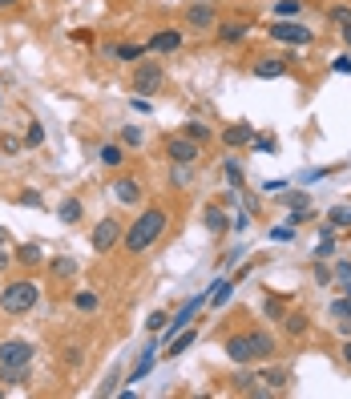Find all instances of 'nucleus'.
Returning a JSON list of instances; mask_svg holds the SVG:
<instances>
[{
	"mask_svg": "<svg viewBox=\"0 0 351 399\" xmlns=\"http://www.w3.org/2000/svg\"><path fill=\"white\" fill-rule=\"evenodd\" d=\"M339 37H343V45H347V53H351V25H347V28H339Z\"/></svg>",
	"mask_w": 351,
	"mask_h": 399,
	"instance_id": "obj_58",
	"label": "nucleus"
},
{
	"mask_svg": "<svg viewBox=\"0 0 351 399\" xmlns=\"http://www.w3.org/2000/svg\"><path fill=\"white\" fill-rule=\"evenodd\" d=\"M230 299H234V278H218V283H210V311H222Z\"/></svg>",
	"mask_w": 351,
	"mask_h": 399,
	"instance_id": "obj_23",
	"label": "nucleus"
},
{
	"mask_svg": "<svg viewBox=\"0 0 351 399\" xmlns=\"http://www.w3.org/2000/svg\"><path fill=\"white\" fill-rule=\"evenodd\" d=\"M247 226H251V210H242L239 218H234V230H247Z\"/></svg>",
	"mask_w": 351,
	"mask_h": 399,
	"instance_id": "obj_56",
	"label": "nucleus"
},
{
	"mask_svg": "<svg viewBox=\"0 0 351 399\" xmlns=\"http://www.w3.org/2000/svg\"><path fill=\"white\" fill-rule=\"evenodd\" d=\"M57 218H61L65 226H77L81 218H85V202L77 198V194H69V198H61V206H57Z\"/></svg>",
	"mask_w": 351,
	"mask_h": 399,
	"instance_id": "obj_18",
	"label": "nucleus"
},
{
	"mask_svg": "<svg viewBox=\"0 0 351 399\" xmlns=\"http://www.w3.org/2000/svg\"><path fill=\"white\" fill-rule=\"evenodd\" d=\"M101 165H105V170H122V165H126V146H122V141H105V146H101Z\"/></svg>",
	"mask_w": 351,
	"mask_h": 399,
	"instance_id": "obj_25",
	"label": "nucleus"
},
{
	"mask_svg": "<svg viewBox=\"0 0 351 399\" xmlns=\"http://www.w3.org/2000/svg\"><path fill=\"white\" fill-rule=\"evenodd\" d=\"M283 206H287V210H303V206H311V194H307V190H287V194H283Z\"/></svg>",
	"mask_w": 351,
	"mask_h": 399,
	"instance_id": "obj_36",
	"label": "nucleus"
},
{
	"mask_svg": "<svg viewBox=\"0 0 351 399\" xmlns=\"http://www.w3.org/2000/svg\"><path fill=\"white\" fill-rule=\"evenodd\" d=\"M202 222H206V230H210L214 238L230 230V218H226V210H222V206H206V214H202Z\"/></svg>",
	"mask_w": 351,
	"mask_h": 399,
	"instance_id": "obj_24",
	"label": "nucleus"
},
{
	"mask_svg": "<svg viewBox=\"0 0 351 399\" xmlns=\"http://www.w3.org/2000/svg\"><path fill=\"white\" fill-rule=\"evenodd\" d=\"M239 258H242V250H230V254H226V258L218 262V266H222V270H226V266H234V262H239Z\"/></svg>",
	"mask_w": 351,
	"mask_h": 399,
	"instance_id": "obj_55",
	"label": "nucleus"
},
{
	"mask_svg": "<svg viewBox=\"0 0 351 399\" xmlns=\"http://www.w3.org/2000/svg\"><path fill=\"white\" fill-rule=\"evenodd\" d=\"M0 395H4V387H0Z\"/></svg>",
	"mask_w": 351,
	"mask_h": 399,
	"instance_id": "obj_61",
	"label": "nucleus"
},
{
	"mask_svg": "<svg viewBox=\"0 0 351 399\" xmlns=\"http://www.w3.org/2000/svg\"><path fill=\"white\" fill-rule=\"evenodd\" d=\"M113 391H117V371H109V379L101 383V395H113Z\"/></svg>",
	"mask_w": 351,
	"mask_h": 399,
	"instance_id": "obj_53",
	"label": "nucleus"
},
{
	"mask_svg": "<svg viewBox=\"0 0 351 399\" xmlns=\"http://www.w3.org/2000/svg\"><path fill=\"white\" fill-rule=\"evenodd\" d=\"M259 379H263V391H275V395L291 391V383H295V375H291L283 363H271V367H263V371H259Z\"/></svg>",
	"mask_w": 351,
	"mask_h": 399,
	"instance_id": "obj_12",
	"label": "nucleus"
},
{
	"mask_svg": "<svg viewBox=\"0 0 351 399\" xmlns=\"http://www.w3.org/2000/svg\"><path fill=\"white\" fill-rule=\"evenodd\" d=\"M259 387H263V379H259V371H251V363L230 375V391H239V395H259Z\"/></svg>",
	"mask_w": 351,
	"mask_h": 399,
	"instance_id": "obj_15",
	"label": "nucleus"
},
{
	"mask_svg": "<svg viewBox=\"0 0 351 399\" xmlns=\"http://www.w3.org/2000/svg\"><path fill=\"white\" fill-rule=\"evenodd\" d=\"M45 270H49L57 283H61V278L69 283V278L77 275V258H69V254H61V258H49V262H45Z\"/></svg>",
	"mask_w": 351,
	"mask_h": 399,
	"instance_id": "obj_26",
	"label": "nucleus"
},
{
	"mask_svg": "<svg viewBox=\"0 0 351 399\" xmlns=\"http://www.w3.org/2000/svg\"><path fill=\"white\" fill-rule=\"evenodd\" d=\"M113 202H122V206H138L141 198H146V186H141V177H117L109 186Z\"/></svg>",
	"mask_w": 351,
	"mask_h": 399,
	"instance_id": "obj_11",
	"label": "nucleus"
},
{
	"mask_svg": "<svg viewBox=\"0 0 351 399\" xmlns=\"http://www.w3.org/2000/svg\"><path fill=\"white\" fill-rule=\"evenodd\" d=\"M81 363H85V351L81 347H65V367H69V371H77Z\"/></svg>",
	"mask_w": 351,
	"mask_h": 399,
	"instance_id": "obj_45",
	"label": "nucleus"
},
{
	"mask_svg": "<svg viewBox=\"0 0 351 399\" xmlns=\"http://www.w3.org/2000/svg\"><path fill=\"white\" fill-rule=\"evenodd\" d=\"M73 311L77 315H97L101 311V295L97 290H89V287L73 290Z\"/></svg>",
	"mask_w": 351,
	"mask_h": 399,
	"instance_id": "obj_21",
	"label": "nucleus"
},
{
	"mask_svg": "<svg viewBox=\"0 0 351 399\" xmlns=\"http://www.w3.org/2000/svg\"><path fill=\"white\" fill-rule=\"evenodd\" d=\"M37 302H40V283L33 275L9 278L0 287V311L4 315H28V311H37Z\"/></svg>",
	"mask_w": 351,
	"mask_h": 399,
	"instance_id": "obj_2",
	"label": "nucleus"
},
{
	"mask_svg": "<svg viewBox=\"0 0 351 399\" xmlns=\"http://www.w3.org/2000/svg\"><path fill=\"white\" fill-rule=\"evenodd\" d=\"M335 226H327L323 222V230H319V242H315V262H323V258H331L335 254Z\"/></svg>",
	"mask_w": 351,
	"mask_h": 399,
	"instance_id": "obj_29",
	"label": "nucleus"
},
{
	"mask_svg": "<svg viewBox=\"0 0 351 399\" xmlns=\"http://www.w3.org/2000/svg\"><path fill=\"white\" fill-rule=\"evenodd\" d=\"M174 170H170V186L174 190H190L194 186V165H182V162H170Z\"/></svg>",
	"mask_w": 351,
	"mask_h": 399,
	"instance_id": "obj_31",
	"label": "nucleus"
},
{
	"mask_svg": "<svg viewBox=\"0 0 351 399\" xmlns=\"http://www.w3.org/2000/svg\"><path fill=\"white\" fill-rule=\"evenodd\" d=\"M254 141V125L251 121H234V125H222V146L226 150H242Z\"/></svg>",
	"mask_w": 351,
	"mask_h": 399,
	"instance_id": "obj_14",
	"label": "nucleus"
},
{
	"mask_svg": "<svg viewBox=\"0 0 351 399\" xmlns=\"http://www.w3.org/2000/svg\"><path fill=\"white\" fill-rule=\"evenodd\" d=\"M153 359H158V339H153L150 347H146V351H141V355H138V363H134V371H129V379H126V383H141V379L150 375Z\"/></svg>",
	"mask_w": 351,
	"mask_h": 399,
	"instance_id": "obj_19",
	"label": "nucleus"
},
{
	"mask_svg": "<svg viewBox=\"0 0 351 399\" xmlns=\"http://www.w3.org/2000/svg\"><path fill=\"white\" fill-rule=\"evenodd\" d=\"M271 242H295V226H275L271 230Z\"/></svg>",
	"mask_w": 351,
	"mask_h": 399,
	"instance_id": "obj_49",
	"label": "nucleus"
},
{
	"mask_svg": "<svg viewBox=\"0 0 351 399\" xmlns=\"http://www.w3.org/2000/svg\"><path fill=\"white\" fill-rule=\"evenodd\" d=\"M21 0H0V13H9V9H16Z\"/></svg>",
	"mask_w": 351,
	"mask_h": 399,
	"instance_id": "obj_59",
	"label": "nucleus"
},
{
	"mask_svg": "<svg viewBox=\"0 0 351 399\" xmlns=\"http://www.w3.org/2000/svg\"><path fill=\"white\" fill-rule=\"evenodd\" d=\"M222 174H226V182H230V190H247V177H242V165L234 162V158H226V162H222Z\"/></svg>",
	"mask_w": 351,
	"mask_h": 399,
	"instance_id": "obj_33",
	"label": "nucleus"
},
{
	"mask_svg": "<svg viewBox=\"0 0 351 399\" xmlns=\"http://www.w3.org/2000/svg\"><path fill=\"white\" fill-rule=\"evenodd\" d=\"M222 351H226V359L234 363V367H247L251 363L254 367V347H251V331H239V335H230L222 343Z\"/></svg>",
	"mask_w": 351,
	"mask_h": 399,
	"instance_id": "obj_10",
	"label": "nucleus"
},
{
	"mask_svg": "<svg viewBox=\"0 0 351 399\" xmlns=\"http://www.w3.org/2000/svg\"><path fill=\"white\" fill-rule=\"evenodd\" d=\"M117 141H122L126 150H138V146H141V129H138V125H122V133H117Z\"/></svg>",
	"mask_w": 351,
	"mask_h": 399,
	"instance_id": "obj_38",
	"label": "nucleus"
},
{
	"mask_svg": "<svg viewBox=\"0 0 351 399\" xmlns=\"http://www.w3.org/2000/svg\"><path fill=\"white\" fill-rule=\"evenodd\" d=\"M166 85V69L158 61H138L134 65V73H129V89L138 93V97H153V93H162Z\"/></svg>",
	"mask_w": 351,
	"mask_h": 399,
	"instance_id": "obj_4",
	"label": "nucleus"
},
{
	"mask_svg": "<svg viewBox=\"0 0 351 399\" xmlns=\"http://www.w3.org/2000/svg\"><path fill=\"white\" fill-rule=\"evenodd\" d=\"M299 9H303V0H275V13L283 16V21H295Z\"/></svg>",
	"mask_w": 351,
	"mask_h": 399,
	"instance_id": "obj_43",
	"label": "nucleus"
},
{
	"mask_svg": "<svg viewBox=\"0 0 351 399\" xmlns=\"http://www.w3.org/2000/svg\"><path fill=\"white\" fill-rule=\"evenodd\" d=\"M327 21L335 28H347L351 25V4H331V9H327Z\"/></svg>",
	"mask_w": 351,
	"mask_h": 399,
	"instance_id": "obj_35",
	"label": "nucleus"
},
{
	"mask_svg": "<svg viewBox=\"0 0 351 399\" xmlns=\"http://www.w3.org/2000/svg\"><path fill=\"white\" fill-rule=\"evenodd\" d=\"M247 33H251V25H247V21H230V25H218V28H214L218 45H239Z\"/></svg>",
	"mask_w": 351,
	"mask_h": 399,
	"instance_id": "obj_22",
	"label": "nucleus"
},
{
	"mask_svg": "<svg viewBox=\"0 0 351 399\" xmlns=\"http://www.w3.org/2000/svg\"><path fill=\"white\" fill-rule=\"evenodd\" d=\"M129 105H134L138 113H153V101H150V97H134Z\"/></svg>",
	"mask_w": 351,
	"mask_h": 399,
	"instance_id": "obj_52",
	"label": "nucleus"
},
{
	"mask_svg": "<svg viewBox=\"0 0 351 399\" xmlns=\"http://www.w3.org/2000/svg\"><path fill=\"white\" fill-rule=\"evenodd\" d=\"M331 73H351V53H339L331 61Z\"/></svg>",
	"mask_w": 351,
	"mask_h": 399,
	"instance_id": "obj_50",
	"label": "nucleus"
},
{
	"mask_svg": "<svg viewBox=\"0 0 351 399\" xmlns=\"http://www.w3.org/2000/svg\"><path fill=\"white\" fill-rule=\"evenodd\" d=\"M251 146H254V150H259V153H275V150H279V141L271 138V133H263V138L254 133V141H251Z\"/></svg>",
	"mask_w": 351,
	"mask_h": 399,
	"instance_id": "obj_48",
	"label": "nucleus"
},
{
	"mask_svg": "<svg viewBox=\"0 0 351 399\" xmlns=\"http://www.w3.org/2000/svg\"><path fill=\"white\" fill-rule=\"evenodd\" d=\"M291 61H295V53H263V57H254L251 73L259 81H279V77H287Z\"/></svg>",
	"mask_w": 351,
	"mask_h": 399,
	"instance_id": "obj_7",
	"label": "nucleus"
},
{
	"mask_svg": "<svg viewBox=\"0 0 351 399\" xmlns=\"http://www.w3.org/2000/svg\"><path fill=\"white\" fill-rule=\"evenodd\" d=\"M13 254H9V250H4V246H0V275H4V270H9V266H13Z\"/></svg>",
	"mask_w": 351,
	"mask_h": 399,
	"instance_id": "obj_54",
	"label": "nucleus"
},
{
	"mask_svg": "<svg viewBox=\"0 0 351 399\" xmlns=\"http://www.w3.org/2000/svg\"><path fill=\"white\" fill-rule=\"evenodd\" d=\"M122 238H126V226L117 222L113 214H105V218L93 222V230H89V246H93V254H113V250L122 246Z\"/></svg>",
	"mask_w": 351,
	"mask_h": 399,
	"instance_id": "obj_3",
	"label": "nucleus"
},
{
	"mask_svg": "<svg viewBox=\"0 0 351 399\" xmlns=\"http://www.w3.org/2000/svg\"><path fill=\"white\" fill-rule=\"evenodd\" d=\"M37 146H45V125L28 121V129H25V150H37Z\"/></svg>",
	"mask_w": 351,
	"mask_h": 399,
	"instance_id": "obj_41",
	"label": "nucleus"
},
{
	"mask_svg": "<svg viewBox=\"0 0 351 399\" xmlns=\"http://www.w3.org/2000/svg\"><path fill=\"white\" fill-rule=\"evenodd\" d=\"M311 218H315V210H311V206H303V210H291V214H287V222L295 226V230H299L303 222H311Z\"/></svg>",
	"mask_w": 351,
	"mask_h": 399,
	"instance_id": "obj_46",
	"label": "nucleus"
},
{
	"mask_svg": "<svg viewBox=\"0 0 351 399\" xmlns=\"http://www.w3.org/2000/svg\"><path fill=\"white\" fill-rule=\"evenodd\" d=\"M182 25L190 33H214L218 28V9H214L210 0H194V4H186V13H182Z\"/></svg>",
	"mask_w": 351,
	"mask_h": 399,
	"instance_id": "obj_6",
	"label": "nucleus"
},
{
	"mask_svg": "<svg viewBox=\"0 0 351 399\" xmlns=\"http://www.w3.org/2000/svg\"><path fill=\"white\" fill-rule=\"evenodd\" d=\"M166 323H170V315H166V311H153L150 319H146V331H150V335H158Z\"/></svg>",
	"mask_w": 351,
	"mask_h": 399,
	"instance_id": "obj_47",
	"label": "nucleus"
},
{
	"mask_svg": "<svg viewBox=\"0 0 351 399\" xmlns=\"http://www.w3.org/2000/svg\"><path fill=\"white\" fill-rule=\"evenodd\" d=\"M16 202H21V206H28V210H40V206H45L40 190H21V194H16Z\"/></svg>",
	"mask_w": 351,
	"mask_h": 399,
	"instance_id": "obj_44",
	"label": "nucleus"
},
{
	"mask_svg": "<svg viewBox=\"0 0 351 399\" xmlns=\"http://www.w3.org/2000/svg\"><path fill=\"white\" fill-rule=\"evenodd\" d=\"M194 339H198V331H194V323H190L186 331H182V335H174V339H170V347H166L162 355H166V359H178L182 351H190V347H194Z\"/></svg>",
	"mask_w": 351,
	"mask_h": 399,
	"instance_id": "obj_27",
	"label": "nucleus"
},
{
	"mask_svg": "<svg viewBox=\"0 0 351 399\" xmlns=\"http://www.w3.org/2000/svg\"><path fill=\"white\" fill-rule=\"evenodd\" d=\"M28 379H33V363H25V367H0V383L28 387Z\"/></svg>",
	"mask_w": 351,
	"mask_h": 399,
	"instance_id": "obj_30",
	"label": "nucleus"
},
{
	"mask_svg": "<svg viewBox=\"0 0 351 399\" xmlns=\"http://www.w3.org/2000/svg\"><path fill=\"white\" fill-rule=\"evenodd\" d=\"M4 242H9V234H4V230H0V246H4Z\"/></svg>",
	"mask_w": 351,
	"mask_h": 399,
	"instance_id": "obj_60",
	"label": "nucleus"
},
{
	"mask_svg": "<svg viewBox=\"0 0 351 399\" xmlns=\"http://www.w3.org/2000/svg\"><path fill=\"white\" fill-rule=\"evenodd\" d=\"M25 150V138H16V133H0V153L4 158H13V153Z\"/></svg>",
	"mask_w": 351,
	"mask_h": 399,
	"instance_id": "obj_39",
	"label": "nucleus"
},
{
	"mask_svg": "<svg viewBox=\"0 0 351 399\" xmlns=\"http://www.w3.org/2000/svg\"><path fill=\"white\" fill-rule=\"evenodd\" d=\"M339 355H343V363H347V367H351V335H347V343L339 347Z\"/></svg>",
	"mask_w": 351,
	"mask_h": 399,
	"instance_id": "obj_57",
	"label": "nucleus"
},
{
	"mask_svg": "<svg viewBox=\"0 0 351 399\" xmlns=\"http://www.w3.org/2000/svg\"><path fill=\"white\" fill-rule=\"evenodd\" d=\"M0 287H4V283H0Z\"/></svg>",
	"mask_w": 351,
	"mask_h": 399,
	"instance_id": "obj_62",
	"label": "nucleus"
},
{
	"mask_svg": "<svg viewBox=\"0 0 351 399\" xmlns=\"http://www.w3.org/2000/svg\"><path fill=\"white\" fill-rule=\"evenodd\" d=\"M266 37L279 40V45H291V49H303V45H311L315 40V33L311 28H303L299 21H283V16H279V21L266 25Z\"/></svg>",
	"mask_w": 351,
	"mask_h": 399,
	"instance_id": "obj_5",
	"label": "nucleus"
},
{
	"mask_svg": "<svg viewBox=\"0 0 351 399\" xmlns=\"http://www.w3.org/2000/svg\"><path fill=\"white\" fill-rule=\"evenodd\" d=\"M37 359V347L28 339H4L0 343V367H25Z\"/></svg>",
	"mask_w": 351,
	"mask_h": 399,
	"instance_id": "obj_8",
	"label": "nucleus"
},
{
	"mask_svg": "<svg viewBox=\"0 0 351 399\" xmlns=\"http://www.w3.org/2000/svg\"><path fill=\"white\" fill-rule=\"evenodd\" d=\"M279 323H283V331H287L291 339H303L307 331H311V315H303V311H287L283 319H279Z\"/></svg>",
	"mask_w": 351,
	"mask_h": 399,
	"instance_id": "obj_20",
	"label": "nucleus"
},
{
	"mask_svg": "<svg viewBox=\"0 0 351 399\" xmlns=\"http://www.w3.org/2000/svg\"><path fill=\"white\" fill-rule=\"evenodd\" d=\"M146 53H150L146 45H117V61H134V65H138Z\"/></svg>",
	"mask_w": 351,
	"mask_h": 399,
	"instance_id": "obj_40",
	"label": "nucleus"
},
{
	"mask_svg": "<svg viewBox=\"0 0 351 399\" xmlns=\"http://www.w3.org/2000/svg\"><path fill=\"white\" fill-rule=\"evenodd\" d=\"M166 158L170 162H182V165H194L202 158V146L194 138H186V133H174V138H166Z\"/></svg>",
	"mask_w": 351,
	"mask_h": 399,
	"instance_id": "obj_9",
	"label": "nucleus"
},
{
	"mask_svg": "<svg viewBox=\"0 0 351 399\" xmlns=\"http://www.w3.org/2000/svg\"><path fill=\"white\" fill-rule=\"evenodd\" d=\"M263 315L271 319V323H279V319L287 315V299H275V295H271V299L263 302Z\"/></svg>",
	"mask_w": 351,
	"mask_h": 399,
	"instance_id": "obj_37",
	"label": "nucleus"
},
{
	"mask_svg": "<svg viewBox=\"0 0 351 399\" xmlns=\"http://www.w3.org/2000/svg\"><path fill=\"white\" fill-rule=\"evenodd\" d=\"M315 283H319V287H327V283H335V275H331L327 266H319V262H315Z\"/></svg>",
	"mask_w": 351,
	"mask_h": 399,
	"instance_id": "obj_51",
	"label": "nucleus"
},
{
	"mask_svg": "<svg viewBox=\"0 0 351 399\" xmlns=\"http://www.w3.org/2000/svg\"><path fill=\"white\" fill-rule=\"evenodd\" d=\"M178 133H186V138H194L198 146H206V141L214 138V129H210V125H202V121H186L182 129H178Z\"/></svg>",
	"mask_w": 351,
	"mask_h": 399,
	"instance_id": "obj_32",
	"label": "nucleus"
},
{
	"mask_svg": "<svg viewBox=\"0 0 351 399\" xmlns=\"http://www.w3.org/2000/svg\"><path fill=\"white\" fill-rule=\"evenodd\" d=\"M166 230H170V210H166V206H146V210H138V218L126 226L122 246H126L129 258H138V254H146L150 246L162 242Z\"/></svg>",
	"mask_w": 351,
	"mask_h": 399,
	"instance_id": "obj_1",
	"label": "nucleus"
},
{
	"mask_svg": "<svg viewBox=\"0 0 351 399\" xmlns=\"http://www.w3.org/2000/svg\"><path fill=\"white\" fill-rule=\"evenodd\" d=\"M323 222L335 226V230H351V202H335V206L323 214Z\"/></svg>",
	"mask_w": 351,
	"mask_h": 399,
	"instance_id": "obj_28",
	"label": "nucleus"
},
{
	"mask_svg": "<svg viewBox=\"0 0 351 399\" xmlns=\"http://www.w3.org/2000/svg\"><path fill=\"white\" fill-rule=\"evenodd\" d=\"M327 315H331V319H351V295H339V299L327 307Z\"/></svg>",
	"mask_w": 351,
	"mask_h": 399,
	"instance_id": "obj_42",
	"label": "nucleus"
},
{
	"mask_svg": "<svg viewBox=\"0 0 351 399\" xmlns=\"http://www.w3.org/2000/svg\"><path fill=\"white\" fill-rule=\"evenodd\" d=\"M146 49H150L153 57H162V53H178V49H182V28H158V33L146 40Z\"/></svg>",
	"mask_w": 351,
	"mask_h": 399,
	"instance_id": "obj_13",
	"label": "nucleus"
},
{
	"mask_svg": "<svg viewBox=\"0 0 351 399\" xmlns=\"http://www.w3.org/2000/svg\"><path fill=\"white\" fill-rule=\"evenodd\" d=\"M251 347H254V363H266V359H275V351H279V343H275V335L271 331H251Z\"/></svg>",
	"mask_w": 351,
	"mask_h": 399,
	"instance_id": "obj_17",
	"label": "nucleus"
},
{
	"mask_svg": "<svg viewBox=\"0 0 351 399\" xmlns=\"http://www.w3.org/2000/svg\"><path fill=\"white\" fill-rule=\"evenodd\" d=\"M331 275H335V287L343 290V295H351V262L339 258L335 266H331Z\"/></svg>",
	"mask_w": 351,
	"mask_h": 399,
	"instance_id": "obj_34",
	"label": "nucleus"
},
{
	"mask_svg": "<svg viewBox=\"0 0 351 399\" xmlns=\"http://www.w3.org/2000/svg\"><path fill=\"white\" fill-rule=\"evenodd\" d=\"M0 101H4V97H0Z\"/></svg>",
	"mask_w": 351,
	"mask_h": 399,
	"instance_id": "obj_63",
	"label": "nucleus"
},
{
	"mask_svg": "<svg viewBox=\"0 0 351 399\" xmlns=\"http://www.w3.org/2000/svg\"><path fill=\"white\" fill-rule=\"evenodd\" d=\"M13 258H16V266H25V270H40L45 266V250L37 246V242H21V246L13 250Z\"/></svg>",
	"mask_w": 351,
	"mask_h": 399,
	"instance_id": "obj_16",
	"label": "nucleus"
}]
</instances>
